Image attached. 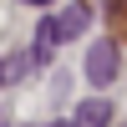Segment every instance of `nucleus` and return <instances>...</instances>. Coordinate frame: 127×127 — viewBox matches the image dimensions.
I'll return each mask as SVG.
<instances>
[{
  "label": "nucleus",
  "instance_id": "f03ea898",
  "mask_svg": "<svg viewBox=\"0 0 127 127\" xmlns=\"http://www.w3.org/2000/svg\"><path fill=\"white\" fill-rule=\"evenodd\" d=\"M112 76H117V46L112 41H97L87 51V81L92 87H112Z\"/></svg>",
  "mask_w": 127,
  "mask_h": 127
},
{
  "label": "nucleus",
  "instance_id": "f257e3e1",
  "mask_svg": "<svg viewBox=\"0 0 127 127\" xmlns=\"http://www.w3.org/2000/svg\"><path fill=\"white\" fill-rule=\"evenodd\" d=\"M87 20H92L87 5H66L61 15H46V20H41V31H36V46H31V61H46L61 41H76L81 31H87Z\"/></svg>",
  "mask_w": 127,
  "mask_h": 127
},
{
  "label": "nucleus",
  "instance_id": "39448f33",
  "mask_svg": "<svg viewBox=\"0 0 127 127\" xmlns=\"http://www.w3.org/2000/svg\"><path fill=\"white\" fill-rule=\"evenodd\" d=\"M31 5H51V0H31Z\"/></svg>",
  "mask_w": 127,
  "mask_h": 127
},
{
  "label": "nucleus",
  "instance_id": "423d86ee",
  "mask_svg": "<svg viewBox=\"0 0 127 127\" xmlns=\"http://www.w3.org/2000/svg\"><path fill=\"white\" fill-rule=\"evenodd\" d=\"M0 76H5V66H0Z\"/></svg>",
  "mask_w": 127,
  "mask_h": 127
},
{
  "label": "nucleus",
  "instance_id": "7ed1b4c3",
  "mask_svg": "<svg viewBox=\"0 0 127 127\" xmlns=\"http://www.w3.org/2000/svg\"><path fill=\"white\" fill-rule=\"evenodd\" d=\"M71 122H76V127H112V102L107 97H87Z\"/></svg>",
  "mask_w": 127,
  "mask_h": 127
},
{
  "label": "nucleus",
  "instance_id": "20e7f679",
  "mask_svg": "<svg viewBox=\"0 0 127 127\" xmlns=\"http://www.w3.org/2000/svg\"><path fill=\"white\" fill-rule=\"evenodd\" d=\"M46 127H76V122H46Z\"/></svg>",
  "mask_w": 127,
  "mask_h": 127
}]
</instances>
